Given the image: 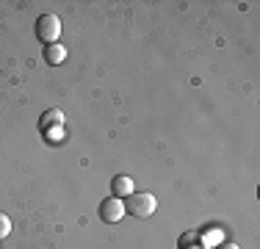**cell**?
Instances as JSON below:
<instances>
[{
  "mask_svg": "<svg viewBox=\"0 0 260 249\" xmlns=\"http://www.w3.org/2000/svg\"><path fill=\"white\" fill-rule=\"evenodd\" d=\"M158 210V199L150 191H130L125 199V213H130L133 219H150Z\"/></svg>",
  "mask_w": 260,
  "mask_h": 249,
  "instance_id": "6da1fadb",
  "label": "cell"
},
{
  "mask_svg": "<svg viewBox=\"0 0 260 249\" xmlns=\"http://www.w3.org/2000/svg\"><path fill=\"white\" fill-rule=\"evenodd\" d=\"M61 36V20L55 14H42L36 20V39L45 45H55V39Z\"/></svg>",
  "mask_w": 260,
  "mask_h": 249,
  "instance_id": "7a4b0ae2",
  "label": "cell"
},
{
  "mask_svg": "<svg viewBox=\"0 0 260 249\" xmlns=\"http://www.w3.org/2000/svg\"><path fill=\"white\" fill-rule=\"evenodd\" d=\"M122 216H125V202H122L119 197H108V199H103V202H100V219L105 224L119 222Z\"/></svg>",
  "mask_w": 260,
  "mask_h": 249,
  "instance_id": "3957f363",
  "label": "cell"
},
{
  "mask_svg": "<svg viewBox=\"0 0 260 249\" xmlns=\"http://www.w3.org/2000/svg\"><path fill=\"white\" fill-rule=\"evenodd\" d=\"M111 191H114V194H130V191H133V180L130 177H125V174H116L114 180H111Z\"/></svg>",
  "mask_w": 260,
  "mask_h": 249,
  "instance_id": "277c9868",
  "label": "cell"
},
{
  "mask_svg": "<svg viewBox=\"0 0 260 249\" xmlns=\"http://www.w3.org/2000/svg\"><path fill=\"white\" fill-rule=\"evenodd\" d=\"M64 58H67V50L61 45H47L45 47V61L47 64H61Z\"/></svg>",
  "mask_w": 260,
  "mask_h": 249,
  "instance_id": "5b68a950",
  "label": "cell"
},
{
  "mask_svg": "<svg viewBox=\"0 0 260 249\" xmlns=\"http://www.w3.org/2000/svg\"><path fill=\"white\" fill-rule=\"evenodd\" d=\"M9 233H11V219L6 213H0V241H3Z\"/></svg>",
  "mask_w": 260,
  "mask_h": 249,
  "instance_id": "8992f818",
  "label": "cell"
},
{
  "mask_svg": "<svg viewBox=\"0 0 260 249\" xmlns=\"http://www.w3.org/2000/svg\"><path fill=\"white\" fill-rule=\"evenodd\" d=\"M47 124H61V111H50L47 119H42V128H47Z\"/></svg>",
  "mask_w": 260,
  "mask_h": 249,
  "instance_id": "52a82bcc",
  "label": "cell"
},
{
  "mask_svg": "<svg viewBox=\"0 0 260 249\" xmlns=\"http://www.w3.org/2000/svg\"><path fill=\"white\" fill-rule=\"evenodd\" d=\"M219 249H238V246H233V244H224V246H219Z\"/></svg>",
  "mask_w": 260,
  "mask_h": 249,
  "instance_id": "ba28073f",
  "label": "cell"
}]
</instances>
